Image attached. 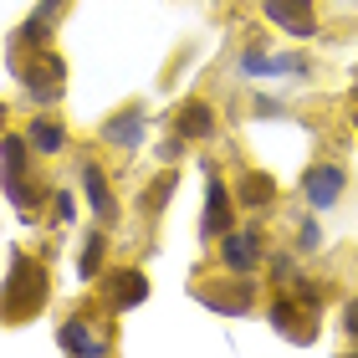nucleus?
<instances>
[{
  "instance_id": "nucleus-1",
  "label": "nucleus",
  "mask_w": 358,
  "mask_h": 358,
  "mask_svg": "<svg viewBox=\"0 0 358 358\" xmlns=\"http://www.w3.org/2000/svg\"><path fill=\"white\" fill-rule=\"evenodd\" d=\"M46 266H36L31 256L15 251L10 256V282L6 292H0V317L6 322H21V317H36L41 313V302H46Z\"/></svg>"
},
{
  "instance_id": "nucleus-2",
  "label": "nucleus",
  "mask_w": 358,
  "mask_h": 358,
  "mask_svg": "<svg viewBox=\"0 0 358 358\" xmlns=\"http://www.w3.org/2000/svg\"><path fill=\"white\" fill-rule=\"evenodd\" d=\"M31 138L21 134H0V179H6V200L15 210L36 205V185H31Z\"/></svg>"
},
{
  "instance_id": "nucleus-3",
  "label": "nucleus",
  "mask_w": 358,
  "mask_h": 358,
  "mask_svg": "<svg viewBox=\"0 0 358 358\" xmlns=\"http://www.w3.org/2000/svg\"><path fill=\"white\" fill-rule=\"evenodd\" d=\"M21 72V83H26V92L36 97V103H57L62 97V62L57 57H36V62H26V67H15Z\"/></svg>"
},
{
  "instance_id": "nucleus-4",
  "label": "nucleus",
  "mask_w": 358,
  "mask_h": 358,
  "mask_svg": "<svg viewBox=\"0 0 358 358\" xmlns=\"http://www.w3.org/2000/svg\"><path fill=\"white\" fill-rule=\"evenodd\" d=\"M57 15H62V0H36V10L15 26L10 46H15V52H41V46H46V31H52Z\"/></svg>"
},
{
  "instance_id": "nucleus-5",
  "label": "nucleus",
  "mask_w": 358,
  "mask_h": 358,
  "mask_svg": "<svg viewBox=\"0 0 358 358\" xmlns=\"http://www.w3.org/2000/svg\"><path fill=\"white\" fill-rule=\"evenodd\" d=\"M302 194H307L313 210H333V200L343 194V169L338 164H313L307 179H302Z\"/></svg>"
},
{
  "instance_id": "nucleus-6",
  "label": "nucleus",
  "mask_w": 358,
  "mask_h": 358,
  "mask_svg": "<svg viewBox=\"0 0 358 358\" xmlns=\"http://www.w3.org/2000/svg\"><path fill=\"white\" fill-rule=\"evenodd\" d=\"M220 262L231 266L236 276L256 271V266H262V236H241V231H225V241H220Z\"/></svg>"
},
{
  "instance_id": "nucleus-7",
  "label": "nucleus",
  "mask_w": 358,
  "mask_h": 358,
  "mask_svg": "<svg viewBox=\"0 0 358 358\" xmlns=\"http://www.w3.org/2000/svg\"><path fill=\"white\" fill-rule=\"evenodd\" d=\"M83 189H87V205H92V215L103 220V225H113V220H118V200H113L108 179H103V169H97L92 159H83Z\"/></svg>"
},
{
  "instance_id": "nucleus-8",
  "label": "nucleus",
  "mask_w": 358,
  "mask_h": 358,
  "mask_svg": "<svg viewBox=\"0 0 358 358\" xmlns=\"http://www.w3.org/2000/svg\"><path fill=\"white\" fill-rule=\"evenodd\" d=\"M266 15L292 36H313V0H266Z\"/></svg>"
},
{
  "instance_id": "nucleus-9",
  "label": "nucleus",
  "mask_w": 358,
  "mask_h": 358,
  "mask_svg": "<svg viewBox=\"0 0 358 358\" xmlns=\"http://www.w3.org/2000/svg\"><path fill=\"white\" fill-rule=\"evenodd\" d=\"M174 134L189 138V143L210 138V134H215V108H210V103H185V108H179V118H174Z\"/></svg>"
},
{
  "instance_id": "nucleus-10",
  "label": "nucleus",
  "mask_w": 358,
  "mask_h": 358,
  "mask_svg": "<svg viewBox=\"0 0 358 358\" xmlns=\"http://www.w3.org/2000/svg\"><path fill=\"white\" fill-rule=\"evenodd\" d=\"M57 343L67 348V353H108V338H97L83 317H67V322H62V328H57Z\"/></svg>"
},
{
  "instance_id": "nucleus-11",
  "label": "nucleus",
  "mask_w": 358,
  "mask_h": 358,
  "mask_svg": "<svg viewBox=\"0 0 358 358\" xmlns=\"http://www.w3.org/2000/svg\"><path fill=\"white\" fill-rule=\"evenodd\" d=\"M231 231V194L215 174H210V189H205V236H225Z\"/></svg>"
},
{
  "instance_id": "nucleus-12",
  "label": "nucleus",
  "mask_w": 358,
  "mask_h": 358,
  "mask_svg": "<svg viewBox=\"0 0 358 358\" xmlns=\"http://www.w3.org/2000/svg\"><path fill=\"white\" fill-rule=\"evenodd\" d=\"M143 297H149V276H143V271H118V276H113L108 302L118 307V313H123V307H138Z\"/></svg>"
},
{
  "instance_id": "nucleus-13",
  "label": "nucleus",
  "mask_w": 358,
  "mask_h": 358,
  "mask_svg": "<svg viewBox=\"0 0 358 358\" xmlns=\"http://www.w3.org/2000/svg\"><path fill=\"white\" fill-rule=\"evenodd\" d=\"M103 138H108V143H118V149H138V143H143V113H138V108L118 113V118L103 128Z\"/></svg>"
},
{
  "instance_id": "nucleus-14",
  "label": "nucleus",
  "mask_w": 358,
  "mask_h": 358,
  "mask_svg": "<svg viewBox=\"0 0 358 358\" xmlns=\"http://www.w3.org/2000/svg\"><path fill=\"white\" fill-rule=\"evenodd\" d=\"M26 138H31V149H36V154H57L62 143H67V128H62L57 118H31Z\"/></svg>"
},
{
  "instance_id": "nucleus-15",
  "label": "nucleus",
  "mask_w": 358,
  "mask_h": 358,
  "mask_svg": "<svg viewBox=\"0 0 358 358\" xmlns=\"http://www.w3.org/2000/svg\"><path fill=\"white\" fill-rule=\"evenodd\" d=\"M103 246H108V236L87 231V246H83V256H77V276H83V282H92L97 266H103Z\"/></svg>"
},
{
  "instance_id": "nucleus-16",
  "label": "nucleus",
  "mask_w": 358,
  "mask_h": 358,
  "mask_svg": "<svg viewBox=\"0 0 358 358\" xmlns=\"http://www.w3.org/2000/svg\"><path fill=\"white\" fill-rule=\"evenodd\" d=\"M271 194H276V185L266 174H246L241 179V205H271Z\"/></svg>"
},
{
  "instance_id": "nucleus-17",
  "label": "nucleus",
  "mask_w": 358,
  "mask_h": 358,
  "mask_svg": "<svg viewBox=\"0 0 358 358\" xmlns=\"http://www.w3.org/2000/svg\"><path fill=\"white\" fill-rule=\"evenodd\" d=\"M169 194H174V174L164 169V174H159L154 185H149V194H143V210H149V215H154V210H164V200H169Z\"/></svg>"
},
{
  "instance_id": "nucleus-18",
  "label": "nucleus",
  "mask_w": 358,
  "mask_h": 358,
  "mask_svg": "<svg viewBox=\"0 0 358 358\" xmlns=\"http://www.w3.org/2000/svg\"><path fill=\"white\" fill-rule=\"evenodd\" d=\"M52 200H57V220H62V225H67V220L77 215V200H72V194H67V189H57V194H52Z\"/></svg>"
},
{
  "instance_id": "nucleus-19",
  "label": "nucleus",
  "mask_w": 358,
  "mask_h": 358,
  "mask_svg": "<svg viewBox=\"0 0 358 358\" xmlns=\"http://www.w3.org/2000/svg\"><path fill=\"white\" fill-rule=\"evenodd\" d=\"M302 251H317L322 246V231H317V220H302V241H297Z\"/></svg>"
},
{
  "instance_id": "nucleus-20",
  "label": "nucleus",
  "mask_w": 358,
  "mask_h": 358,
  "mask_svg": "<svg viewBox=\"0 0 358 358\" xmlns=\"http://www.w3.org/2000/svg\"><path fill=\"white\" fill-rule=\"evenodd\" d=\"M256 113H262V118H282V103H276V97H256Z\"/></svg>"
},
{
  "instance_id": "nucleus-21",
  "label": "nucleus",
  "mask_w": 358,
  "mask_h": 358,
  "mask_svg": "<svg viewBox=\"0 0 358 358\" xmlns=\"http://www.w3.org/2000/svg\"><path fill=\"white\" fill-rule=\"evenodd\" d=\"M343 328H348V338H358V297L343 307Z\"/></svg>"
},
{
  "instance_id": "nucleus-22",
  "label": "nucleus",
  "mask_w": 358,
  "mask_h": 358,
  "mask_svg": "<svg viewBox=\"0 0 358 358\" xmlns=\"http://www.w3.org/2000/svg\"><path fill=\"white\" fill-rule=\"evenodd\" d=\"M6 118H10V113H6V103H0V134H6Z\"/></svg>"
}]
</instances>
